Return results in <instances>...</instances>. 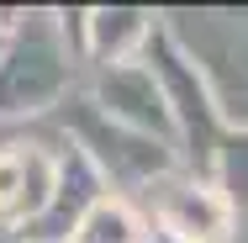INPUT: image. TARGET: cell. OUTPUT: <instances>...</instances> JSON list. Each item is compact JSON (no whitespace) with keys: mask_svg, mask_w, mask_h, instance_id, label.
<instances>
[{"mask_svg":"<svg viewBox=\"0 0 248 243\" xmlns=\"http://www.w3.org/2000/svg\"><path fill=\"white\" fill-rule=\"evenodd\" d=\"M143 64L158 74L164 96H169V111H174V127H180V148L190 159V175L211 180L217 169V148L227 138V116H222V100L211 90L206 69H201L190 53L180 48V37L169 32V21H158L143 48Z\"/></svg>","mask_w":248,"mask_h":243,"instance_id":"1","label":"cell"},{"mask_svg":"<svg viewBox=\"0 0 248 243\" xmlns=\"http://www.w3.org/2000/svg\"><path fill=\"white\" fill-rule=\"evenodd\" d=\"M74 48L63 43L58 21L27 16V27L11 32V48L0 58V116H32L63 100L69 90Z\"/></svg>","mask_w":248,"mask_h":243,"instance_id":"2","label":"cell"},{"mask_svg":"<svg viewBox=\"0 0 248 243\" xmlns=\"http://www.w3.org/2000/svg\"><path fill=\"white\" fill-rule=\"evenodd\" d=\"M69 132L100 164V175L116 180V185H143V191H153L158 180L174 175V148L158 143V138H143V132L122 127V122H111L95 100H79V111L69 116Z\"/></svg>","mask_w":248,"mask_h":243,"instance_id":"3","label":"cell"},{"mask_svg":"<svg viewBox=\"0 0 248 243\" xmlns=\"http://www.w3.org/2000/svg\"><path fill=\"white\" fill-rule=\"evenodd\" d=\"M148 195H153V217L169 233V243H232L238 238V211L217 191V180L169 175Z\"/></svg>","mask_w":248,"mask_h":243,"instance_id":"4","label":"cell"},{"mask_svg":"<svg viewBox=\"0 0 248 243\" xmlns=\"http://www.w3.org/2000/svg\"><path fill=\"white\" fill-rule=\"evenodd\" d=\"M90 100H95V106L111 116V122H122V127L143 132V138H158V143L180 148V127H174L169 96H164L158 74H153L143 58H132V64H116V69H100L95 96H90Z\"/></svg>","mask_w":248,"mask_h":243,"instance_id":"5","label":"cell"},{"mask_svg":"<svg viewBox=\"0 0 248 243\" xmlns=\"http://www.w3.org/2000/svg\"><path fill=\"white\" fill-rule=\"evenodd\" d=\"M100 201H106V175H100L95 159L69 138L63 153H58V191H53L48 211L32 227H21V243H74L79 222L95 211Z\"/></svg>","mask_w":248,"mask_h":243,"instance_id":"6","label":"cell"},{"mask_svg":"<svg viewBox=\"0 0 248 243\" xmlns=\"http://www.w3.org/2000/svg\"><path fill=\"white\" fill-rule=\"evenodd\" d=\"M58 191V153L43 143H5L0 148V222L5 227H32L48 211Z\"/></svg>","mask_w":248,"mask_h":243,"instance_id":"7","label":"cell"},{"mask_svg":"<svg viewBox=\"0 0 248 243\" xmlns=\"http://www.w3.org/2000/svg\"><path fill=\"white\" fill-rule=\"evenodd\" d=\"M158 16L138 11V5H95L85 11V58H95L100 69H116V64H132L143 58Z\"/></svg>","mask_w":248,"mask_h":243,"instance_id":"8","label":"cell"},{"mask_svg":"<svg viewBox=\"0 0 248 243\" xmlns=\"http://www.w3.org/2000/svg\"><path fill=\"white\" fill-rule=\"evenodd\" d=\"M74 243H153V233H148V222L138 217V206H132V201L106 195L95 211L79 222Z\"/></svg>","mask_w":248,"mask_h":243,"instance_id":"9","label":"cell"},{"mask_svg":"<svg viewBox=\"0 0 248 243\" xmlns=\"http://www.w3.org/2000/svg\"><path fill=\"white\" fill-rule=\"evenodd\" d=\"M211 180H217V191L232 201V211L248 217V127H227V138L217 148Z\"/></svg>","mask_w":248,"mask_h":243,"instance_id":"10","label":"cell"},{"mask_svg":"<svg viewBox=\"0 0 248 243\" xmlns=\"http://www.w3.org/2000/svg\"><path fill=\"white\" fill-rule=\"evenodd\" d=\"M5 48H11V32H5V27H0V58H5Z\"/></svg>","mask_w":248,"mask_h":243,"instance_id":"11","label":"cell"}]
</instances>
